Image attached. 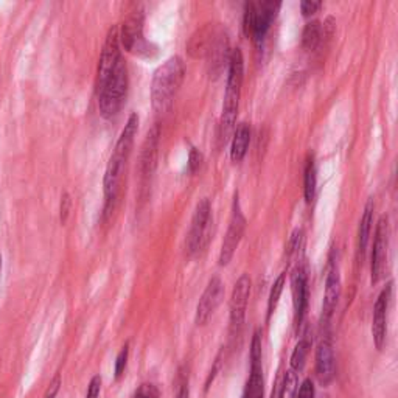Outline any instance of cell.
Returning <instances> with one entry per match:
<instances>
[{"label": "cell", "mask_w": 398, "mask_h": 398, "mask_svg": "<svg viewBox=\"0 0 398 398\" xmlns=\"http://www.w3.org/2000/svg\"><path fill=\"white\" fill-rule=\"evenodd\" d=\"M138 129V116L137 114H131V117L126 122L125 128L120 134L118 140L116 143V148L109 158L105 173V220H109L114 210L117 207L118 196H120V185H122L123 173L126 164H128L129 156L132 151V145H134V137Z\"/></svg>", "instance_id": "cell-1"}, {"label": "cell", "mask_w": 398, "mask_h": 398, "mask_svg": "<svg viewBox=\"0 0 398 398\" xmlns=\"http://www.w3.org/2000/svg\"><path fill=\"white\" fill-rule=\"evenodd\" d=\"M227 67H229L227 86L224 101H222V114L220 120V138L224 142L227 136L231 134V131L233 129L235 122H237L241 86H243L244 78V58L240 48H233L231 52Z\"/></svg>", "instance_id": "cell-2"}, {"label": "cell", "mask_w": 398, "mask_h": 398, "mask_svg": "<svg viewBox=\"0 0 398 398\" xmlns=\"http://www.w3.org/2000/svg\"><path fill=\"white\" fill-rule=\"evenodd\" d=\"M185 78V64L180 56H171L154 72L151 83V105L158 112H165L173 105Z\"/></svg>", "instance_id": "cell-3"}, {"label": "cell", "mask_w": 398, "mask_h": 398, "mask_svg": "<svg viewBox=\"0 0 398 398\" xmlns=\"http://www.w3.org/2000/svg\"><path fill=\"white\" fill-rule=\"evenodd\" d=\"M128 67L123 58L120 59L116 69L111 72V75L105 81L96 84L98 87V107L101 117L112 118L122 109L128 95Z\"/></svg>", "instance_id": "cell-4"}, {"label": "cell", "mask_w": 398, "mask_h": 398, "mask_svg": "<svg viewBox=\"0 0 398 398\" xmlns=\"http://www.w3.org/2000/svg\"><path fill=\"white\" fill-rule=\"evenodd\" d=\"M282 7L280 2L274 0H262V2H249L244 7L243 30L247 38H252L257 45L266 38L271 25L275 21L277 13Z\"/></svg>", "instance_id": "cell-5"}, {"label": "cell", "mask_w": 398, "mask_h": 398, "mask_svg": "<svg viewBox=\"0 0 398 398\" xmlns=\"http://www.w3.org/2000/svg\"><path fill=\"white\" fill-rule=\"evenodd\" d=\"M118 41L129 53L138 56H151V44L143 36V10L140 5H134V8L125 17Z\"/></svg>", "instance_id": "cell-6"}, {"label": "cell", "mask_w": 398, "mask_h": 398, "mask_svg": "<svg viewBox=\"0 0 398 398\" xmlns=\"http://www.w3.org/2000/svg\"><path fill=\"white\" fill-rule=\"evenodd\" d=\"M210 224H212V206L207 198L198 202L191 218V226L187 235L185 249L189 255H196L207 246L210 240Z\"/></svg>", "instance_id": "cell-7"}, {"label": "cell", "mask_w": 398, "mask_h": 398, "mask_svg": "<svg viewBox=\"0 0 398 398\" xmlns=\"http://www.w3.org/2000/svg\"><path fill=\"white\" fill-rule=\"evenodd\" d=\"M244 231H246V218L240 206L238 195H235L231 222H229L227 233L224 237V241H222V246L220 251V258H218L220 266H227L229 262L232 260L235 252H237L238 246L241 243V240H243Z\"/></svg>", "instance_id": "cell-8"}, {"label": "cell", "mask_w": 398, "mask_h": 398, "mask_svg": "<svg viewBox=\"0 0 398 398\" xmlns=\"http://www.w3.org/2000/svg\"><path fill=\"white\" fill-rule=\"evenodd\" d=\"M388 247H389V224L388 218L381 216L378 220L375 229V240H373V249L370 258V274H372V285H375L383 279L386 262H388Z\"/></svg>", "instance_id": "cell-9"}, {"label": "cell", "mask_w": 398, "mask_h": 398, "mask_svg": "<svg viewBox=\"0 0 398 398\" xmlns=\"http://www.w3.org/2000/svg\"><path fill=\"white\" fill-rule=\"evenodd\" d=\"M222 297H224V283L221 282L220 277H213L207 283L196 306L195 322L198 327H202L210 321V317L213 316V313L220 306Z\"/></svg>", "instance_id": "cell-10"}, {"label": "cell", "mask_w": 398, "mask_h": 398, "mask_svg": "<svg viewBox=\"0 0 398 398\" xmlns=\"http://www.w3.org/2000/svg\"><path fill=\"white\" fill-rule=\"evenodd\" d=\"M251 279L247 274H243L237 280L231 295V302H229V310H231V331L232 335L240 331L241 325L244 322L246 308L249 304L251 295Z\"/></svg>", "instance_id": "cell-11"}, {"label": "cell", "mask_w": 398, "mask_h": 398, "mask_svg": "<svg viewBox=\"0 0 398 398\" xmlns=\"http://www.w3.org/2000/svg\"><path fill=\"white\" fill-rule=\"evenodd\" d=\"M159 142H160V129L156 125L148 131L145 142L142 145V154H140V180L143 189L149 184L153 178V173L158 165V151H159Z\"/></svg>", "instance_id": "cell-12"}, {"label": "cell", "mask_w": 398, "mask_h": 398, "mask_svg": "<svg viewBox=\"0 0 398 398\" xmlns=\"http://www.w3.org/2000/svg\"><path fill=\"white\" fill-rule=\"evenodd\" d=\"M392 295V283H389L381 293H379L375 306H373V321H372V336L378 350H381L386 344L388 335V310Z\"/></svg>", "instance_id": "cell-13"}, {"label": "cell", "mask_w": 398, "mask_h": 398, "mask_svg": "<svg viewBox=\"0 0 398 398\" xmlns=\"http://www.w3.org/2000/svg\"><path fill=\"white\" fill-rule=\"evenodd\" d=\"M231 47H229V38L224 28L216 36L213 44L210 45L206 59L207 70L212 78H218L224 72L226 65H229V58H231Z\"/></svg>", "instance_id": "cell-14"}, {"label": "cell", "mask_w": 398, "mask_h": 398, "mask_svg": "<svg viewBox=\"0 0 398 398\" xmlns=\"http://www.w3.org/2000/svg\"><path fill=\"white\" fill-rule=\"evenodd\" d=\"M291 294H293V308H294V322L299 325L304 322L306 305H308V280L302 268H295L291 274Z\"/></svg>", "instance_id": "cell-15"}, {"label": "cell", "mask_w": 398, "mask_h": 398, "mask_svg": "<svg viewBox=\"0 0 398 398\" xmlns=\"http://www.w3.org/2000/svg\"><path fill=\"white\" fill-rule=\"evenodd\" d=\"M220 23H207L201 30L191 36L189 44H187V52L191 58H206L210 45L213 44V41L218 33L221 32Z\"/></svg>", "instance_id": "cell-16"}, {"label": "cell", "mask_w": 398, "mask_h": 398, "mask_svg": "<svg viewBox=\"0 0 398 398\" xmlns=\"http://www.w3.org/2000/svg\"><path fill=\"white\" fill-rule=\"evenodd\" d=\"M316 377L322 386H328L335 378V355L330 341H322L316 348Z\"/></svg>", "instance_id": "cell-17"}, {"label": "cell", "mask_w": 398, "mask_h": 398, "mask_svg": "<svg viewBox=\"0 0 398 398\" xmlns=\"http://www.w3.org/2000/svg\"><path fill=\"white\" fill-rule=\"evenodd\" d=\"M341 297V274L337 264H331L325 280V293H324V304H322V316L325 321L331 317L337 305V300Z\"/></svg>", "instance_id": "cell-18"}, {"label": "cell", "mask_w": 398, "mask_h": 398, "mask_svg": "<svg viewBox=\"0 0 398 398\" xmlns=\"http://www.w3.org/2000/svg\"><path fill=\"white\" fill-rule=\"evenodd\" d=\"M373 209H375V204H373V199L370 198L366 204L364 213L361 216L359 221V229H358V260L363 262L367 244H369V237L373 224Z\"/></svg>", "instance_id": "cell-19"}, {"label": "cell", "mask_w": 398, "mask_h": 398, "mask_svg": "<svg viewBox=\"0 0 398 398\" xmlns=\"http://www.w3.org/2000/svg\"><path fill=\"white\" fill-rule=\"evenodd\" d=\"M251 142V128L247 123L238 125L237 131H235L232 145H231V159L233 164H238L244 159V156L247 153V148H249Z\"/></svg>", "instance_id": "cell-20"}, {"label": "cell", "mask_w": 398, "mask_h": 398, "mask_svg": "<svg viewBox=\"0 0 398 398\" xmlns=\"http://www.w3.org/2000/svg\"><path fill=\"white\" fill-rule=\"evenodd\" d=\"M310 348H311V337L308 333H306L300 337L297 344H295L293 355H291V361H289V364H291L289 369L294 370L295 373H299L300 370H302L305 367L306 357H308V353H310Z\"/></svg>", "instance_id": "cell-21"}, {"label": "cell", "mask_w": 398, "mask_h": 398, "mask_svg": "<svg viewBox=\"0 0 398 398\" xmlns=\"http://www.w3.org/2000/svg\"><path fill=\"white\" fill-rule=\"evenodd\" d=\"M322 39V25L319 21H311L305 25L302 32V45L305 50H316L319 42Z\"/></svg>", "instance_id": "cell-22"}, {"label": "cell", "mask_w": 398, "mask_h": 398, "mask_svg": "<svg viewBox=\"0 0 398 398\" xmlns=\"http://www.w3.org/2000/svg\"><path fill=\"white\" fill-rule=\"evenodd\" d=\"M316 185H317V176H316L315 159L310 158L308 162H306L305 171H304V195H305V201L308 204L313 201V199H315Z\"/></svg>", "instance_id": "cell-23"}, {"label": "cell", "mask_w": 398, "mask_h": 398, "mask_svg": "<svg viewBox=\"0 0 398 398\" xmlns=\"http://www.w3.org/2000/svg\"><path fill=\"white\" fill-rule=\"evenodd\" d=\"M285 282H286V271H283V273L277 277V280L274 282L273 288H271L269 299H268V319L273 316V313L275 311L277 305H279L280 295L283 293V288H285Z\"/></svg>", "instance_id": "cell-24"}, {"label": "cell", "mask_w": 398, "mask_h": 398, "mask_svg": "<svg viewBox=\"0 0 398 398\" xmlns=\"http://www.w3.org/2000/svg\"><path fill=\"white\" fill-rule=\"evenodd\" d=\"M297 394V373L289 369L282 379L279 398H295Z\"/></svg>", "instance_id": "cell-25"}, {"label": "cell", "mask_w": 398, "mask_h": 398, "mask_svg": "<svg viewBox=\"0 0 398 398\" xmlns=\"http://www.w3.org/2000/svg\"><path fill=\"white\" fill-rule=\"evenodd\" d=\"M160 392L158 389V386H154L153 383H143L137 388L132 398H159Z\"/></svg>", "instance_id": "cell-26"}, {"label": "cell", "mask_w": 398, "mask_h": 398, "mask_svg": "<svg viewBox=\"0 0 398 398\" xmlns=\"http://www.w3.org/2000/svg\"><path fill=\"white\" fill-rule=\"evenodd\" d=\"M128 357H129V346L128 344H125V347L122 348V350H120V353L117 355V359H116V378L117 379L123 377L126 364H128Z\"/></svg>", "instance_id": "cell-27"}, {"label": "cell", "mask_w": 398, "mask_h": 398, "mask_svg": "<svg viewBox=\"0 0 398 398\" xmlns=\"http://www.w3.org/2000/svg\"><path fill=\"white\" fill-rule=\"evenodd\" d=\"M202 153L198 151L196 148H191L190 149V154H189V170L190 173H196L199 168L202 165Z\"/></svg>", "instance_id": "cell-28"}, {"label": "cell", "mask_w": 398, "mask_h": 398, "mask_svg": "<svg viewBox=\"0 0 398 398\" xmlns=\"http://www.w3.org/2000/svg\"><path fill=\"white\" fill-rule=\"evenodd\" d=\"M70 207H72V199L69 193H64L61 196V207H59V218H61L63 224L67 222L69 213H70Z\"/></svg>", "instance_id": "cell-29"}, {"label": "cell", "mask_w": 398, "mask_h": 398, "mask_svg": "<svg viewBox=\"0 0 398 398\" xmlns=\"http://www.w3.org/2000/svg\"><path fill=\"white\" fill-rule=\"evenodd\" d=\"M322 7V2H313V0H304L300 2V10H302V14L305 17H310L313 14H316Z\"/></svg>", "instance_id": "cell-30"}, {"label": "cell", "mask_w": 398, "mask_h": 398, "mask_svg": "<svg viewBox=\"0 0 398 398\" xmlns=\"http://www.w3.org/2000/svg\"><path fill=\"white\" fill-rule=\"evenodd\" d=\"M100 390H101V377L95 375L92 379H90V383H89L86 398H98L100 397Z\"/></svg>", "instance_id": "cell-31"}, {"label": "cell", "mask_w": 398, "mask_h": 398, "mask_svg": "<svg viewBox=\"0 0 398 398\" xmlns=\"http://www.w3.org/2000/svg\"><path fill=\"white\" fill-rule=\"evenodd\" d=\"M297 398H315V386L310 378L304 379V383L300 384Z\"/></svg>", "instance_id": "cell-32"}, {"label": "cell", "mask_w": 398, "mask_h": 398, "mask_svg": "<svg viewBox=\"0 0 398 398\" xmlns=\"http://www.w3.org/2000/svg\"><path fill=\"white\" fill-rule=\"evenodd\" d=\"M59 386H61V379H59V377H56V378L52 381L50 388H48L45 398H55L56 394H58V390H59Z\"/></svg>", "instance_id": "cell-33"}, {"label": "cell", "mask_w": 398, "mask_h": 398, "mask_svg": "<svg viewBox=\"0 0 398 398\" xmlns=\"http://www.w3.org/2000/svg\"><path fill=\"white\" fill-rule=\"evenodd\" d=\"M176 398H190V389H189V384L184 383L180 386V389L178 392V397Z\"/></svg>", "instance_id": "cell-34"}, {"label": "cell", "mask_w": 398, "mask_h": 398, "mask_svg": "<svg viewBox=\"0 0 398 398\" xmlns=\"http://www.w3.org/2000/svg\"><path fill=\"white\" fill-rule=\"evenodd\" d=\"M0 269H2V254H0Z\"/></svg>", "instance_id": "cell-35"}]
</instances>
